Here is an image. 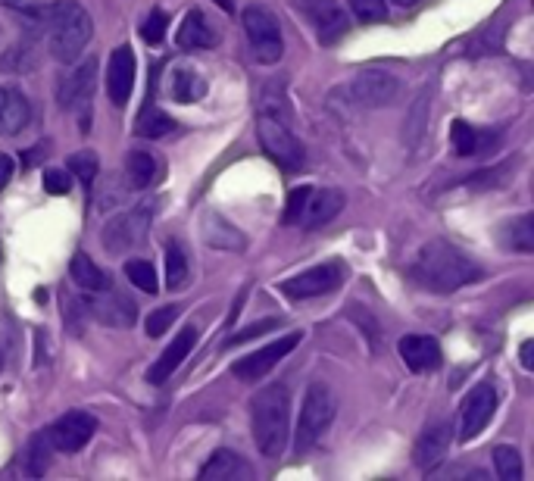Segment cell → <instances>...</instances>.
<instances>
[{
	"label": "cell",
	"instance_id": "31",
	"mask_svg": "<svg viewBox=\"0 0 534 481\" xmlns=\"http://www.w3.org/2000/svg\"><path fill=\"white\" fill-rule=\"evenodd\" d=\"M0 4H4V10L16 13L19 22H22L29 32H41V29H44L47 4H41V0H0Z\"/></svg>",
	"mask_w": 534,
	"mask_h": 481
},
{
	"label": "cell",
	"instance_id": "27",
	"mask_svg": "<svg viewBox=\"0 0 534 481\" xmlns=\"http://www.w3.org/2000/svg\"><path fill=\"white\" fill-rule=\"evenodd\" d=\"M169 91H172L175 104H194V100H200L203 94H207V82H203V75L194 72V69H175Z\"/></svg>",
	"mask_w": 534,
	"mask_h": 481
},
{
	"label": "cell",
	"instance_id": "34",
	"mask_svg": "<svg viewBox=\"0 0 534 481\" xmlns=\"http://www.w3.org/2000/svg\"><path fill=\"white\" fill-rule=\"evenodd\" d=\"M494 466L503 481H522V457L516 447H497L494 450Z\"/></svg>",
	"mask_w": 534,
	"mask_h": 481
},
{
	"label": "cell",
	"instance_id": "1",
	"mask_svg": "<svg viewBox=\"0 0 534 481\" xmlns=\"http://www.w3.org/2000/svg\"><path fill=\"white\" fill-rule=\"evenodd\" d=\"M413 282H419L425 291L435 294H453L472 282H478L485 269H481L466 250L453 247L450 241H428L410 266Z\"/></svg>",
	"mask_w": 534,
	"mask_h": 481
},
{
	"label": "cell",
	"instance_id": "36",
	"mask_svg": "<svg viewBox=\"0 0 534 481\" xmlns=\"http://www.w3.org/2000/svg\"><path fill=\"white\" fill-rule=\"evenodd\" d=\"M506 232H510V238H506V241H510L513 250H519V253H531L534 250V219L528 213L513 219Z\"/></svg>",
	"mask_w": 534,
	"mask_h": 481
},
{
	"label": "cell",
	"instance_id": "7",
	"mask_svg": "<svg viewBox=\"0 0 534 481\" xmlns=\"http://www.w3.org/2000/svg\"><path fill=\"white\" fill-rule=\"evenodd\" d=\"M150 222H154V204H141L135 210H125L104 225L100 241H104V247L113 253V257H125V253L138 250L147 241Z\"/></svg>",
	"mask_w": 534,
	"mask_h": 481
},
{
	"label": "cell",
	"instance_id": "42",
	"mask_svg": "<svg viewBox=\"0 0 534 481\" xmlns=\"http://www.w3.org/2000/svg\"><path fill=\"white\" fill-rule=\"evenodd\" d=\"M166 25H169V16L163 10H154L147 16V22L141 25V35L147 44H160L166 38Z\"/></svg>",
	"mask_w": 534,
	"mask_h": 481
},
{
	"label": "cell",
	"instance_id": "26",
	"mask_svg": "<svg viewBox=\"0 0 534 481\" xmlns=\"http://www.w3.org/2000/svg\"><path fill=\"white\" fill-rule=\"evenodd\" d=\"M428 100H431V88H425L419 94V100L410 107V113H406V122H403V144L406 150H419L422 138H425V125H428Z\"/></svg>",
	"mask_w": 534,
	"mask_h": 481
},
{
	"label": "cell",
	"instance_id": "10",
	"mask_svg": "<svg viewBox=\"0 0 534 481\" xmlns=\"http://www.w3.org/2000/svg\"><path fill=\"white\" fill-rule=\"evenodd\" d=\"M344 285V266L341 263H322L313 266L307 272H300L288 282H282V294L291 300H310V297H322L332 294Z\"/></svg>",
	"mask_w": 534,
	"mask_h": 481
},
{
	"label": "cell",
	"instance_id": "8",
	"mask_svg": "<svg viewBox=\"0 0 534 481\" xmlns=\"http://www.w3.org/2000/svg\"><path fill=\"white\" fill-rule=\"evenodd\" d=\"M494 410H497V391L488 382L475 385L466 394L463 407H460V425H456V438H460V441H475L481 432H485V425L494 419Z\"/></svg>",
	"mask_w": 534,
	"mask_h": 481
},
{
	"label": "cell",
	"instance_id": "17",
	"mask_svg": "<svg viewBox=\"0 0 534 481\" xmlns=\"http://www.w3.org/2000/svg\"><path fill=\"white\" fill-rule=\"evenodd\" d=\"M194 344H197V328H194V325H185L182 332L175 335V341L160 353V360L147 369V382H150V385L169 382V375L185 363V357L194 350Z\"/></svg>",
	"mask_w": 534,
	"mask_h": 481
},
{
	"label": "cell",
	"instance_id": "48",
	"mask_svg": "<svg viewBox=\"0 0 534 481\" xmlns=\"http://www.w3.org/2000/svg\"><path fill=\"white\" fill-rule=\"evenodd\" d=\"M391 4H394V7H416L419 0H391Z\"/></svg>",
	"mask_w": 534,
	"mask_h": 481
},
{
	"label": "cell",
	"instance_id": "15",
	"mask_svg": "<svg viewBox=\"0 0 534 481\" xmlns=\"http://www.w3.org/2000/svg\"><path fill=\"white\" fill-rule=\"evenodd\" d=\"M94 294H97V297H88L85 307H88V313H91L97 322H104V325H110V328H129V325H135L138 307H135L129 297L119 294V291H113V288L94 291Z\"/></svg>",
	"mask_w": 534,
	"mask_h": 481
},
{
	"label": "cell",
	"instance_id": "25",
	"mask_svg": "<svg viewBox=\"0 0 534 481\" xmlns=\"http://www.w3.org/2000/svg\"><path fill=\"white\" fill-rule=\"evenodd\" d=\"M69 275L75 285H82L85 291H104L110 288V275L100 269L88 253H75L72 263H69Z\"/></svg>",
	"mask_w": 534,
	"mask_h": 481
},
{
	"label": "cell",
	"instance_id": "23",
	"mask_svg": "<svg viewBox=\"0 0 534 481\" xmlns=\"http://www.w3.org/2000/svg\"><path fill=\"white\" fill-rule=\"evenodd\" d=\"M219 41L216 25L203 16L200 10H191L182 25H178V47L182 50H207Z\"/></svg>",
	"mask_w": 534,
	"mask_h": 481
},
{
	"label": "cell",
	"instance_id": "11",
	"mask_svg": "<svg viewBox=\"0 0 534 481\" xmlns=\"http://www.w3.org/2000/svg\"><path fill=\"white\" fill-rule=\"evenodd\" d=\"M47 432V441L50 447H54V453H79L97 432V419L91 413H66L60 416L50 428H44Z\"/></svg>",
	"mask_w": 534,
	"mask_h": 481
},
{
	"label": "cell",
	"instance_id": "37",
	"mask_svg": "<svg viewBox=\"0 0 534 481\" xmlns=\"http://www.w3.org/2000/svg\"><path fill=\"white\" fill-rule=\"evenodd\" d=\"M69 172H72V179H79V182H94V175H97V169H100V163H97V154L94 150H79V154H72L69 157V166H66Z\"/></svg>",
	"mask_w": 534,
	"mask_h": 481
},
{
	"label": "cell",
	"instance_id": "32",
	"mask_svg": "<svg viewBox=\"0 0 534 481\" xmlns=\"http://www.w3.org/2000/svg\"><path fill=\"white\" fill-rule=\"evenodd\" d=\"M450 141H453V150L460 157H475L478 150L485 147V135H481L478 129H472V125L463 122V119H456L450 125Z\"/></svg>",
	"mask_w": 534,
	"mask_h": 481
},
{
	"label": "cell",
	"instance_id": "30",
	"mask_svg": "<svg viewBox=\"0 0 534 481\" xmlns=\"http://www.w3.org/2000/svg\"><path fill=\"white\" fill-rule=\"evenodd\" d=\"M138 135L144 138H163L166 132L175 129V122L169 116H163L160 110H154V85H150V97H147V104H144V113L138 116Z\"/></svg>",
	"mask_w": 534,
	"mask_h": 481
},
{
	"label": "cell",
	"instance_id": "49",
	"mask_svg": "<svg viewBox=\"0 0 534 481\" xmlns=\"http://www.w3.org/2000/svg\"><path fill=\"white\" fill-rule=\"evenodd\" d=\"M0 369H4V357H0Z\"/></svg>",
	"mask_w": 534,
	"mask_h": 481
},
{
	"label": "cell",
	"instance_id": "5",
	"mask_svg": "<svg viewBox=\"0 0 534 481\" xmlns=\"http://www.w3.org/2000/svg\"><path fill=\"white\" fill-rule=\"evenodd\" d=\"M257 138H260L263 150L278 166L297 172V169H303V163H307V147H303V141L288 129L278 113H272V110L260 113V119H257Z\"/></svg>",
	"mask_w": 534,
	"mask_h": 481
},
{
	"label": "cell",
	"instance_id": "20",
	"mask_svg": "<svg viewBox=\"0 0 534 481\" xmlns=\"http://www.w3.org/2000/svg\"><path fill=\"white\" fill-rule=\"evenodd\" d=\"M341 210H344V194L338 188L310 191L307 207H303V213H300V225L303 229H322V225L332 222Z\"/></svg>",
	"mask_w": 534,
	"mask_h": 481
},
{
	"label": "cell",
	"instance_id": "29",
	"mask_svg": "<svg viewBox=\"0 0 534 481\" xmlns=\"http://www.w3.org/2000/svg\"><path fill=\"white\" fill-rule=\"evenodd\" d=\"M185 285H188V250L178 241H169L166 244V288L178 291Z\"/></svg>",
	"mask_w": 534,
	"mask_h": 481
},
{
	"label": "cell",
	"instance_id": "2",
	"mask_svg": "<svg viewBox=\"0 0 534 481\" xmlns=\"http://www.w3.org/2000/svg\"><path fill=\"white\" fill-rule=\"evenodd\" d=\"M44 32H47L50 54L60 63H75L85 54V47L94 35V22L79 0H54V4H47Z\"/></svg>",
	"mask_w": 534,
	"mask_h": 481
},
{
	"label": "cell",
	"instance_id": "22",
	"mask_svg": "<svg viewBox=\"0 0 534 481\" xmlns=\"http://www.w3.org/2000/svg\"><path fill=\"white\" fill-rule=\"evenodd\" d=\"M250 478H253V469L235 450H216L200 469V481H250Z\"/></svg>",
	"mask_w": 534,
	"mask_h": 481
},
{
	"label": "cell",
	"instance_id": "14",
	"mask_svg": "<svg viewBox=\"0 0 534 481\" xmlns=\"http://www.w3.org/2000/svg\"><path fill=\"white\" fill-rule=\"evenodd\" d=\"M135 75H138V63H135V50L129 44L116 47L107 63V94L113 100V107H125L129 97L135 91Z\"/></svg>",
	"mask_w": 534,
	"mask_h": 481
},
{
	"label": "cell",
	"instance_id": "3",
	"mask_svg": "<svg viewBox=\"0 0 534 481\" xmlns=\"http://www.w3.org/2000/svg\"><path fill=\"white\" fill-rule=\"evenodd\" d=\"M253 441L263 457L285 453L291 438V391L285 385H266L253 397Z\"/></svg>",
	"mask_w": 534,
	"mask_h": 481
},
{
	"label": "cell",
	"instance_id": "35",
	"mask_svg": "<svg viewBox=\"0 0 534 481\" xmlns=\"http://www.w3.org/2000/svg\"><path fill=\"white\" fill-rule=\"evenodd\" d=\"M35 66V50L29 44H16L0 54V72H29Z\"/></svg>",
	"mask_w": 534,
	"mask_h": 481
},
{
	"label": "cell",
	"instance_id": "24",
	"mask_svg": "<svg viewBox=\"0 0 534 481\" xmlns=\"http://www.w3.org/2000/svg\"><path fill=\"white\" fill-rule=\"evenodd\" d=\"M203 241H207L210 247H222V250H244L247 247L244 235L235 229L232 222H225L219 213L203 216Z\"/></svg>",
	"mask_w": 534,
	"mask_h": 481
},
{
	"label": "cell",
	"instance_id": "41",
	"mask_svg": "<svg viewBox=\"0 0 534 481\" xmlns=\"http://www.w3.org/2000/svg\"><path fill=\"white\" fill-rule=\"evenodd\" d=\"M47 453H54V447H50V441H47V432H41L35 441H32V447H29V472L32 475H44V469H47Z\"/></svg>",
	"mask_w": 534,
	"mask_h": 481
},
{
	"label": "cell",
	"instance_id": "28",
	"mask_svg": "<svg viewBox=\"0 0 534 481\" xmlns=\"http://www.w3.org/2000/svg\"><path fill=\"white\" fill-rule=\"evenodd\" d=\"M125 175H129V188L144 191L157 179V160L147 150H132L129 160H125Z\"/></svg>",
	"mask_w": 534,
	"mask_h": 481
},
{
	"label": "cell",
	"instance_id": "44",
	"mask_svg": "<svg viewBox=\"0 0 534 481\" xmlns=\"http://www.w3.org/2000/svg\"><path fill=\"white\" fill-rule=\"evenodd\" d=\"M307 197H310V188H294V191H291L288 207H285V216H282L285 225H297V222H300V213H303V207H307Z\"/></svg>",
	"mask_w": 534,
	"mask_h": 481
},
{
	"label": "cell",
	"instance_id": "13",
	"mask_svg": "<svg viewBox=\"0 0 534 481\" xmlns=\"http://www.w3.org/2000/svg\"><path fill=\"white\" fill-rule=\"evenodd\" d=\"M297 13L307 19L322 44H335L347 32V16L338 7V0H294Z\"/></svg>",
	"mask_w": 534,
	"mask_h": 481
},
{
	"label": "cell",
	"instance_id": "45",
	"mask_svg": "<svg viewBox=\"0 0 534 481\" xmlns=\"http://www.w3.org/2000/svg\"><path fill=\"white\" fill-rule=\"evenodd\" d=\"M10 179H13V160L7 154H0V191L7 188Z\"/></svg>",
	"mask_w": 534,
	"mask_h": 481
},
{
	"label": "cell",
	"instance_id": "18",
	"mask_svg": "<svg viewBox=\"0 0 534 481\" xmlns=\"http://www.w3.org/2000/svg\"><path fill=\"white\" fill-rule=\"evenodd\" d=\"M32 122V104L19 88H0V135H19Z\"/></svg>",
	"mask_w": 534,
	"mask_h": 481
},
{
	"label": "cell",
	"instance_id": "47",
	"mask_svg": "<svg viewBox=\"0 0 534 481\" xmlns=\"http://www.w3.org/2000/svg\"><path fill=\"white\" fill-rule=\"evenodd\" d=\"M35 163H41V154L38 150H29V154H25V166H35Z\"/></svg>",
	"mask_w": 534,
	"mask_h": 481
},
{
	"label": "cell",
	"instance_id": "38",
	"mask_svg": "<svg viewBox=\"0 0 534 481\" xmlns=\"http://www.w3.org/2000/svg\"><path fill=\"white\" fill-rule=\"evenodd\" d=\"M178 313H182V307H178V303H169V307H160L157 313H150L147 316V335L150 338L166 335L169 328H172V322L178 319Z\"/></svg>",
	"mask_w": 534,
	"mask_h": 481
},
{
	"label": "cell",
	"instance_id": "39",
	"mask_svg": "<svg viewBox=\"0 0 534 481\" xmlns=\"http://www.w3.org/2000/svg\"><path fill=\"white\" fill-rule=\"evenodd\" d=\"M350 13L360 22H381L388 19V4L385 0H350Z\"/></svg>",
	"mask_w": 534,
	"mask_h": 481
},
{
	"label": "cell",
	"instance_id": "12",
	"mask_svg": "<svg viewBox=\"0 0 534 481\" xmlns=\"http://www.w3.org/2000/svg\"><path fill=\"white\" fill-rule=\"evenodd\" d=\"M400 91L397 75L385 72V69H363L356 79L350 82V97L366 110H378L394 104V97Z\"/></svg>",
	"mask_w": 534,
	"mask_h": 481
},
{
	"label": "cell",
	"instance_id": "46",
	"mask_svg": "<svg viewBox=\"0 0 534 481\" xmlns=\"http://www.w3.org/2000/svg\"><path fill=\"white\" fill-rule=\"evenodd\" d=\"M531 350H534V341H525V344H522V366H525L528 372L534 369V360H531Z\"/></svg>",
	"mask_w": 534,
	"mask_h": 481
},
{
	"label": "cell",
	"instance_id": "33",
	"mask_svg": "<svg viewBox=\"0 0 534 481\" xmlns=\"http://www.w3.org/2000/svg\"><path fill=\"white\" fill-rule=\"evenodd\" d=\"M125 275H129V282L135 288H141L144 294H157V269L150 266L147 260H129L125 263Z\"/></svg>",
	"mask_w": 534,
	"mask_h": 481
},
{
	"label": "cell",
	"instance_id": "40",
	"mask_svg": "<svg viewBox=\"0 0 534 481\" xmlns=\"http://www.w3.org/2000/svg\"><path fill=\"white\" fill-rule=\"evenodd\" d=\"M282 322L278 319H263V322H253V325H247V328H241V332H232L225 341H222V347H238V344H244V341H253V338H260V335H266V332H272V328H278Z\"/></svg>",
	"mask_w": 534,
	"mask_h": 481
},
{
	"label": "cell",
	"instance_id": "6",
	"mask_svg": "<svg viewBox=\"0 0 534 481\" xmlns=\"http://www.w3.org/2000/svg\"><path fill=\"white\" fill-rule=\"evenodd\" d=\"M244 32H247V41H250V50L257 63L263 66H272L282 60L285 54V38H282V25H278L275 13L269 7H260L253 4L244 10Z\"/></svg>",
	"mask_w": 534,
	"mask_h": 481
},
{
	"label": "cell",
	"instance_id": "43",
	"mask_svg": "<svg viewBox=\"0 0 534 481\" xmlns=\"http://www.w3.org/2000/svg\"><path fill=\"white\" fill-rule=\"evenodd\" d=\"M44 191L47 194H69L72 191V172L69 169H47L44 172Z\"/></svg>",
	"mask_w": 534,
	"mask_h": 481
},
{
	"label": "cell",
	"instance_id": "21",
	"mask_svg": "<svg viewBox=\"0 0 534 481\" xmlns=\"http://www.w3.org/2000/svg\"><path fill=\"white\" fill-rule=\"evenodd\" d=\"M397 350L406 369H413V372H431L441 366V344L428 335H406L400 338Z\"/></svg>",
	"mask_w": 534,
	"mask_h": 481
},
{
	"label": "cell",
	"instance_id": "4",
	"mask_svg": "<svg viewBox=\"0 0 534 481\" xmlns=\"http://www.w3.org/2000/svg\"><path fill=\"white\" fill-rule=\"evenodd\" d=\"M338 413V400L332 394V388L316 382L310 385V391L303 394V407H300V419H297V432H294V450L297 457H303L307 450H313L322 435L328 432V425L335 422Z\"/></svg>",
	"mask_w": 534,
	"mask_h": 481
},
{
	"label": "cell",
	"instance_id": "9",
	"mask_svg": "<svg viewBox=\"0 0 534 481\" xmlns=\"http://www.w3.org/2000/svg\"><path fill=\"white\" fill-rule=\"evenodd\" d=\"M300 344V332H291L285 338H278L260 350H253L247 353V357H241L235 366H232V375L241 378V382H260V378H266L278 363H282L288 353Z\"/></svg>",
	"mask_w": 534,
	"mask_h": 481
},
{
	"label": "cell",
	"instance_id": "19",
	"mask_svg": "<svg viewBox=\"0 0 534 481\" xmlns=\"http://www.w3.org/2000/svg\"><path fill=\"white\" fill-rule=\"evenodd\" d=\"M450 441H453V425H450V422H438V425L425 428L422 438L416 441V450H413L416 466H419L422 472L435 469V466L447 457Z\"/></svg>",
	"mask_w": 534,
	"mask_h": 481
},
{
	"label": "cell",
	"instance_id": "16",
	"mask_svg": "<svg viewBox=\"0 0 534 481\" xmlns=\"http://www.w3.org/2000/svg\"><path fill=\"white\" fill-rule=\"evenodd\" d=\"M94 82H97V60L88 57L85 63L75 66L66 79H60L57 85V104L63 110H79L82 104H88L94 94Z\"/></svg>",
	"mask_w": 534,
	"mask_h": 481
}]
</instances>
